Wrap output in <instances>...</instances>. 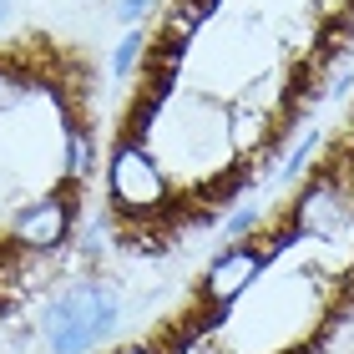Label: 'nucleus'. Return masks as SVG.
Listing matches in <instances>:
<instances>
[{
  "mask_svg": "<svg viewBox=\"0 0 354 354\" xmlns=\"http://www.w3.org/2000/svg\"><path fill=\"white\" fill-rule=\"evenodd\" d=\"M122 324V294L106 279H76L41 309V344L46 354H91Z\"/></svg>",
  "mask_w": 354,
  "mask_h": 354,
  "instance_id": "nucleus-1",
  "label": "nucleus"
},
{
  "mask_svg": "<svg viewBox=\"0 0 354 354\" xmlns=\"http://www.w3.org/2000/svg\"><path fill=\"white\" fill-rule=\"evenodd\" d=\"M172 177L142 137H122L117 147L106 152V207L111 218L137 223V228H152V223L172 218Z\"/></svg>",
  "mask_w": 354,
  "mask_h": 354,
  "instance_id": "nucleus-2",
  "label": "nucleus"
},
{
  "mask_svg": "<svg viewBox=\"0 0 354 354\" xmlns=\"http://www.w3.org/2000/svg\"><path fill=\"white\" fill-rule=\"evenodd\" d=\"M76 223H82V203H76V187L56 183L36 192L30 203H21L6 223V243L15 253H36V259H46V253H61L76 238Z\"/></svg>",
  "mask_w": 354,
  "mask_h": 354,
  "instance_id": "nucleus-3",
  "label": "nucleus"
},
{
  "mask_svg": "<svg viewBox=\"0 0 354 354\" xmlns=\"http://www.w3.org/2000/svg\"><path fill=\"white\" fill-rule=\"evenodd\" d=\"M288 228L299 238H319V243H334L339 233L354 228V183L339 167H314L304 177L294 207H288Z\"/></svg>",
  "mask_w": 354,
  "mask_h": 354,
  "instance_id": "nucleus-4",
  "label": "nucleus"
},
{
  "mask_svg": "<svg viewBox=\"0 0 354 354\" xmlns=\"http://www.w3.org/2000/svg\"><path fill=\"white\" fill-rule=\"evenodd\" d=\"M268 273V259H263V248L253 243H223L213 259H207V268H203V279H198V304H203V314L218 319L233 309L238 299L248 294V288H259V279Z\"/></svg>",
  "mask_w": 354,
  "mask_h": 354,
  "instance_id": "nucleus-5",
  "label": "nucleus"
},
{
  "mask_svg": "<svg viewBox=\"0 0 354 354\" xmlns=\"http://www.w3.org/2000/svg\"><path fill=\"white\" fill-rule=\"evenodd\" d=\"M36 91V76H30V66L21 56H10V51H0V117L15 106H26V96Z\"/></svg>",
  "mask_w": 354,
  "mask_h": 354,
  "instance_id": "nucleus-6",
  "label": "nucleus"
},
{
  "mask_svg": "<svg viewBox=\"0 0 354 354\" xmlns=\"http://www.w3.org/2000/svg\"><path fill=\"white\" fill-rule=\"evenodd\" d=\"M142 61H147V30L127 26L122 41L111 46V76H117V82H132V71L142 66Z\"/></svg>",
  "mask_w": 354,
  "mask_h": 354,
  "instance_id": "nucleus-7",
  "label": "nucleus"
},
{
  "mask_svg": "<svg viewBox=\"0 0 354 354\" xmlns=\"http://www.w3.org/2000/svg\"><path fill=\"white\" fill-rule=\"evenodd\" d=\"M319 142H324V132L319 127H309L294 147L283 152V162H279V172H273V183H294V177H304V172H314L309 162H314V152H319Z\"/></svg>",
  "mask_w": 354,
  "mask_h": 354,
  "instance_id": "nucleus-8",
  "label": "nucleus"
},
{
  "mask_svg": "<svg viewBox=\"0 0 354 354\" xmlns=\"http://www.w3.org/2000/svg\"><path fill=\"white\" fill-rule=\"evenodd\" d=\"M268 223V213L263 207H238V213H228L223 218V243H248V238H259V228Z\"/></svg>",
  "mask_w": 354,
  "mask_h": 354,
  "instance_id": "nucleus-9",
  "label": "nucleus"
},
{
  "mask_svg": "<svg viewBox=\"0 0 354 354\" xmlns=\"http://www.w3.org/2000/svg\"><path fill=\"white\" fill-rule=\"evenodd\" d=\"M157 6H162V0H117V6H111V15H117L122 26H142V15L157 10Z\"/></svg>",
  "mask_w": 354,
  "mask_h": 354,
  "instance_id": "nucleus-10",
  "label": "nucleus"
},
{
  "mask_svg": "<svg viewBox=\"0 0 354 354\" xmlns=\"http://www.w3.org/2000/svg\"><path fill=\"white\" fill-rule=\"evenodd\" d=\"M117 354H162V349H157V344H147V339H142V344H122Z\"/></svg>",
  "mask_w": 354,
  "mask_h": 354,
  "instance_id": "nucleus-11",
  "label": "nucleus"
},
{
  "mask_svg": "<svg viewBox=\"0 0 354 354\" xmlns=\"http://www.w3.org/2000/svg\"><path fill=\"white\" fill-rule=\"evenodd\" d=\"M10 15H15V0H0V30L10 26Z\"/></svg>",
  "mask_w": 354,
  "mask_h": 354,
  "instance_id": "nucleus-12",
  "label": "nucleus"
}]
</instances>
